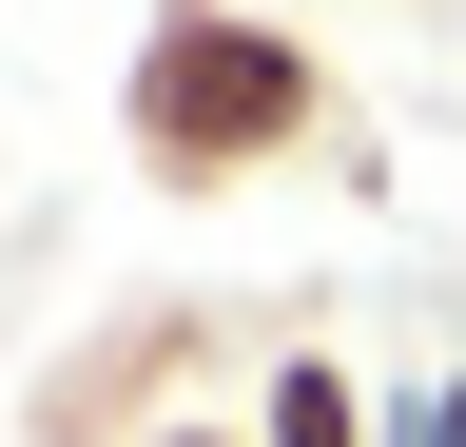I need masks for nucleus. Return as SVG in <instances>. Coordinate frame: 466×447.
Instances as JSON below:
<instances>
[{
	"label": "nucleus",
	"instance_id": "nucleus-4",
	"mask_svg": "<svg viewBox=\"0 0 466 447\" xmlns=\"http://www.w3.org/2000/svg\"><path fill=\"white\" fill-rule=\"evenodd\" d=\"M156 447H253V409H175V428H156Z\"/></svg>",
	"mask_w": 466,
	"mask_h": 447
},
{
	"label": "nucleus",
	"instance_id": "nucleus-3",
	"mask_svg": "<svg viewBox=\"0 0 466 447\" xmlns=\"http://www.w3.org/2000/svg\"><path fill=\"white\" fill-rule=\"evenodd\" d=\"M389 447H466V370H408L389 389Z\"/></svg>",
	"mask_w": 466,
	"mask_h": 447
},
{
	"label": "nucleus",
	"instance_id": "nucleus-2",
	"mask_svg": "<svg viewBox=\"0 0 466 447\" xmlns=\"http://www.w3.org/2000/svg\"><path fill=\"white\" fill-rule=\"evenodd\" d=\"M253 447H389V389L330 350V330H291L272 389H253Z\"/></svg>",
	"mask_w": 466,
	"mask_h": 447
},
{
	"label": "nucleus",
	"instance_id": "nucleus-1",
	"mask_svg": "<svg viewBox=\"0 0 466 447\" xmlns=\"http://www.w3.org/2000/svg\"><path fill=\"white\" fill-rule=\"evenodd\" d=\"M116 117H137V176L156 195H253V176H291V156H350V78L272 20V0H156Z\"/></svg>",
	"mask_w": 466,
	"mask_h": 447
}]
</instances>
